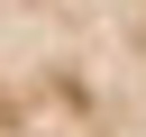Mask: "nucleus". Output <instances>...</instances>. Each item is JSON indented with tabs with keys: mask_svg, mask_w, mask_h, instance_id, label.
Segmentation results:
<instances>
[{
	"mask_svg": "<svg viewBox=\"0 0 146 137\" xmlns=\"http://www.w3.org/2000/svg\"><path fill=\"white\" fill-rule=\"evenodd\" d=\"M0 137H146V0H0Z\"/></svg>",
	"mask_w": 146,
	"mask_h": 137,
	"instance_id": "obj_1",
	"label": "nucleus"
}]
</instances>
